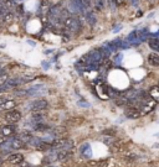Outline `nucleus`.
Masks as SVG:
<instances>
[{"label":"nucleus","instance_id":"7c9ffc66","mask_svg":"<svg viewBox=\"0 0 159 167\" xmlns=\"http://www.w3.org/2000/svg\"><path fill=\"white\" fill-rule=\"evenodd\" d=\"M42 67H44V68H49V63H47V62H46V63L42 62Z\"/></svg>","mask_w":159,"mask_h":167},{"label":"nucleus","instance_id":"f3484780","mask_svg":"<svg viewBox=\"0 0 159 167\" xmlns=\"http://www.w3.org/2000/svg\"><path fill=\"white\" fill-rule=\"evenodd\" d=\"M86 20H87V22H88L91 26H93L94 24H96V21H97L96 16H94V14H93L92 11H87V13H86Z\"/></svg>","mask_w":159,"mask_h":167},{"label":"nucleus","instance_id":"c9c22d12","mask_svg":"<svg viewBox=\"0 0 159 167\" xmlns=\"http://www.w3.org/2000/svg\"><path fill=\"white\" fill-rule=\"evenodd\" d=\"M0 134H2V127H0Z\"/></svg>","mask_w":159,"mask_h":167},{"label":"nucleus","instance_id":"5701e85b","mask_svg":"<svg viewBox=\"0 0 159 167\" xmlns=\"http://www.w3.org/2000/svg\"><path fill=\"white\" fill-rule=\"evenodd\" d=\"M3 5H4L9 11H11V9L15 8V2H14V0H4Z\"/></svg>","mask_w":159,"mask_h":167},{"label":"nucleus","instance_id":"7ed1b4c3","mask_svg":"<svg viewBox=\"0 0 159 167\" xmlns=\"http://www.w3.org/2000/svg\"><path fill=\"white\" fill-rule=\"evenodd\" d=\"M47 107H49V103L46 99H36L34 102H31L29 105L30 110H33V112H42Z\"/></svg>","mask_w":159,"mask_h":167},{"label":"nucleus","instance_id":"423d86ee","mask_svg":"<svg viewBox=\"0 0 159 167\" xmlns=\"http://www.w3.org/2000/svg\"><path fill=\"white\" fill-rule=\"evenodd\" d=\"M16 134V126L14 124H8L2 127V135L5 138H10Z\"/></svg>","mask_w":159,"mask_h":167},{"label":"nucleus","instance_id":"a211bd4d","mask_svg":"<svg viewBox=\"0 0 159 167\" xmlns=\"http://www.w3.org/2000/svg\"><path fill=\"white\" fill-rule=\"evenodd\" d=\"M31 119H33V121L40 123V121L44 119V113H42V112H33V114H31ZM36 123H35V124H36Z\"/></svg>","mask_w":159,"mask_h":167},{"label":"nucleus","instance_id":"0eeeda50","mask_svg":"<svg viewBox=\"0 0 159 167\" xmlns=\"http://www.w3.org/2000/svg\"><path fill=\"white\" fill-rule=\"evenodd\" d=\"M16 107V102L14 99H5L3 98L2 103H0V110H11Z\"/></svg>","mask_w":159,"mask_h":167},{"label":"nucleus","instance_id":"c85d7f7f","mask_svg":"<svg viewBox=\"0 0 159 167\" xmlns=\"http://www.w3.org/2000/svg\"><path fill=\"white\" fill-rule=\"evenodd\" d=\"M78 105H81V107H87V108L89 107V104H88V103H83V102H80V103H78Z\"/></svg>","mask_w":159,"mask_h":167},{"label":"nucleus","instance_id":"a878e982","mask_svg":"<svg viewBox=\"0 0 159 167\" xmlns=\"http://www.w3.org/2000/svg\"><path fill=\"white\" fill-rule=\"evenodd\" d=\"M103 141H105L107 145H112V144L114 142V139L111 136V138H106V139H103Z\"/></svg>","mask_w":159,"mask_h":167},{"label":"nucleus","instance_id":"2f4dec72","mask_svg":"<svg viewBox=\"0 0 159 167\" xmlns=\"http://www.w3.org/2000/svg\"><path fill=\"white\" fill-rule=\"evenodd\" d=\"M18 13H20V14L22 13V6H21V5H20V6H18Z\"/></svg>","mask_w":159,"mask_h":167},{"label":"nucleus","instance_id":"b1692460","mask_svg":"<svg viewBox=\"0 0 159 167\" xmlns=\"http://www.w3.org/2000/svg\"><path fill=\"white\" fill-rule=\"evenodd\" d=\"M124 158H125V160H128V161H136V160L138 158V156H137V155H134V154H128V155H125V156H124Z\"/></svg>","mask_w":159,"mask_h":167},{"label":"nucleus","instance_id":"e433bc0d","mask_svg":"<svg viewBox=\"0 0 159 167\" xmlns=\"http://www.w3.org/2000/svg\"><path fill=\"white\" fill-rule=\"evenodd\" d=\"M158 87H159V83H158Z\"/></svg>","mask_w":159,"mask_h":167},{"label":"nucleus","instance_id":"6e6552de","mask_svg":"<svg viewBox=\"0 0 159 167\" xmlns=\"http://www.w3.org/2000/svg\"><path fill=\"white\" fill-rule=\"evenodd\" d=\"M6 146H9L10 149H15V150H18V149H22V147H25V142H22L20 139H18V138H14V139H8V142L5 144ZM4 145V146H5Z\"/></svg>","mask_w":159,"mask_h":167},{"label":"nucleus","instance_id":"20e7f679","mask_svg":"<svg viewBox=\"0 0 159 167\" xmlns=\"http://www.w3.org/2000/svg\"><path fill=\"white\" fill-rule=\"evenodd\" d=\"M4 119L9 124H15L21 120V113L19 110H9L4 114Z\"/></svg>","mask_w":159,"mask_h":167},{"label":"nucleus","instance_id":"f8f14e48","mask_svg":"<svg viewBox=\"0 0 159 167\" xmlns=\"http://www.w3.org/2000/svg\"><path fill=\"white\" fill-rule=\"evenodd\" d=\"M148 95L154 100L155 103H158V102H159V87H158V85H153V87L149 89Z\"/></svg>","mask_w":159,"mask_h":167},{"label":"nucleus","instance_id":"9b49d317","mask_svg":"<svg viewBox=\"0 0 159 167\" xmlns=\"http://www.w3.org/2000/svg\"><path fill=\"white\" fill-rule=\"evenodd\" d=\"M70 8H71L72 11H81V13H83L85 9H86L83 6L81 0H71V2H70Z\"/></svg>","mask_w":159,"mask_h":167},{"label":"nucleus","instance_id":"f03ea898","mask_svg":"<svg viewBox=\"0 0 159 167\" xmlns=\"http://www.w3.org/2000/svg\"><path fill=\"white\" fill-rule=\"evenodd\" d=\"M63 25L65 27L70 31H80L81 30V22L77 17H66L65 21H63Z\"/></svg>","mask_w":159,"mask_h":167},{"label":"nucleus","instance_id":"72a5a7b5","mask_svg":"<svg viewBox=\"0 0 159 167\" xmlns=\"http://www.w3.org/2000/svg\"><path fill=\"white\" fill-rule=\"evenodd\" d=\"M2 163H3V161H2V158H0V166H2Z\"/></svg>","mask_w":159,"mask_h":167},{"label":"nucleus","instance_id":"393cba45","mask_svg":"<svg viewBox=\"0 0 159 167\" xmlns=\"http://www.w3.org/2000/svg\"><path fill=\"white\" fill-rule=\"evenodd\" d=\"M6 142H8V138L3 136L2 134H0V146H4V145H5Z\"/></svg>","mask_w":159,"mask_h":167},{"label":"nucleus","instance_id":"ddd939ff","mask_svg":"<svg viewBox=\"0 0 159 167\" xmlns=\"http://www.w3.org/2000/svg\"><path fill=\"white\" fill-rule=\"evenodd\" d=\"M148 62L153 67H159V55L155 52H152L148 55Z\"/></svg>","mask_w":159,"mask_h":167},{"label":"nucleus","instance_id":"6ab92c4d","mask_svg":"<svg viewBox=\"0 0 159 167\" xmlns=\"http://www.w3.org/2000/svg\"><path fill=\"white\" fill-rule=\"evenodd\" d=\"M2 21H3L4 24H11V22L14 21V13H13V11H8V13L3 16Z\"/></svg>","mask_w":159,"mask_h":167},{"label":"nucleus","instance_id":"412c9836","mask_svg":"<svg viewBox=\"0 0 159 167\" xmlns=\"http://www.w3.org/2000/svg\"><path fill=\"white\" fill-rule=\"evenodd\" d=\"M107 160H98V161H89V165L92 167H103L106 166Z\"/></svg>","mask_w":159,"mask_h":167},{"label":"nucleus","instance_id":"39448f33","mask_svg":"<svg viewBox=\"0 0 159 167\" xmlns=\"http://www.w3.org/2000/svg\"><path fill=\"white\" fill-rule=\"evenodd\" d=\"M124 115L128 118V119H137L141 116V112L137 107H128V108H125L124 110Z\"/></svg>","mask_w":159,"mask_h":167},{"label":"nucleus","instance_id":"1a4fd4ad","mask_svg":"<svg viewBox=\"0 0 159 167\" xmlns=\"http://www.w3.org/2000/svg\"><path fill=\"white\" fill-rule=\"evenodd\" d=\"M8 161L13 165H19V163H22L24 161V155L22 154H19V152H14L11 155L8 156Z\"/></svg>","mask_w":159,"mask_h":167},{"label":"nucleus","instance_id":"cd10ccee","mask_svg":"<svg viewBox=\"0 0 159 167\" xmlns=\"http://www.w3.org/2000/svg\"><path fill=\"white\" fill-rule=\"evenodd\" d=\"M121 27H122V26H121V25H118V26H116V27H114V28H113V32H114V33H116V32H118V31H119V30H121Z\"/></svg>","mask_w":159,"mask_h":167},{"label":"nucleus","instance_id":"dca6fc26","mask_svg":"<svg viewBox=\"0 0 159 167\" xmlns=\"http://www.w3.org/2000/svg\"><path fill=\"white\" fill-rule=\"evenodd\" d=\"M148 45L152 50H154V52L159 51V37H153L148 41Z\"/></svg>","mask_w":159,"mask_h":167},{"label":"nucleus","instance_id":"bb28decb","mask_svg":"<svg viewBox=\"0 0 159 167\" xmlns=\"http://www.w3.org/2000/svg\"><path fill=\"white\" fill-rule=\"evenodd\" d=\"M121 59H122V55H118L117 57H116V63H121Z\"/></svg>","mask_w":159,"mask_h":167},{"label":"nucleus","instance_id":"aec40b11","mask_svg":"<svg viewBox=\"0 0 159 167\" xmlns=\"http://www.w3.org/2000/svg\"><path fill=\"white\" fill-rule=\"evenodd\" d=\"M34 130L35 131H49L50 130V126L44 124V123H36L34 125Z\"/></svg>","mask_w":159,"mask_h":167},{"label":"nucleus","instance_id":"4be33fe9","mask_svg":"<svg viewBox=\"0 0 159 167\" xmlns=\"http://www.w3.org/2000/svg\"><path fill=\"white\" fill-rule=\"evenodd\" d=\"M136 40H138V32L134 30V31H132L131 33H129V35H128V37H127V41H128L129 44L131 42H133L134 44V41Z\"/></svg>","mask_w":159,"mask_h":167},{"label":"nucleus","instance_id":"2eb2a0df","mask_svg":"<svg viewBox=\"0 0 159 167\" xmlns=\"http://www.w3.org/2000/svg\"><path fill=\"white\" fill-rule=\"evenodd\" d=\"M18 139H20V140H21L22 142H25V144H29V142L31 141V139H33V135H31L29 131H22V132L19 134Z\"/></svg>","mask_w":159,"mask_h":167},{"label":"nucleus","instance_id":"f704fd0d","mask_svg":"<svg viewBox=\"0 0 159 167\" xmlns=\"http://www.w3.org/2000/svg\"><path fill=\"white\" fill-rule=\"evenodd\" d=\"M2 66H3V64H2V63H0V70H2Z\"/></svg>","mask_w":159,"mask_h":167},{"label":"nucleus","instance_id":"c756f323","mask_svg":"<svg viewBox=\"0 0 159 167\" xmlns=\"http://www.w3.org/2000/svg\"><path fill=\"white\" fill-rule=\"evenodd\" d=\"M131 3H132L134 6H137V5H138V0H131Z\"/></svg>","mask_w":159,"mask_h":167},{"label":"nucleus","instance_id":"473e14b6","mask_svg":"<svg viewBox=\"0 0 159 167\" xmlns=\"http://www.w3.org/2000/svg\"><path fill=\"white\" fill-rule=\"evenodd\" d=\"M155 138H159V132H158V134H155Z\"/></svg>","mask_w":159,"mask_h":167},{"label":"nucleus","instance_id":"4468645a","mask_svg":"<svg viewBox=\"0 0 159 167\" xmlns=\"http://www.w3.org/2000/svg\"><path fill=\"white\" fill-rule=\"evenodd\" d=\"M71 156L70 150H58L56 152V160L58 161H63V160H67Z\"/></svg>","mask_w":159,"mask_h":167},{"label":"nucleus","instance_id":"f257e3e1","mask_svg":"<svg viewBox=\"0 0 159 167\" xmlns=\"http://www.w3.org/2000/svg\"><path fill=\"white\" fill-rule=\"evenodd\" d=\"M74 145L75 142L71 139H54L51 141L52 149H60V150H71Z\"/></svg>","mask_w":159,"mask_h":167},{"label":"nucleus","instance_id":"9d476101","mask_svg":"<svg viewBox=\"0 0 159 167\" xmlns=\"http://www.w3.org/2000/svg\"><path fill=\"white\" fill-rule=\"evenodd\" d=\"M80 152H81V155H82L85 158H91V157H92V150H91L89 144H87V142H85V144L81 145Z\"/></svg>","mask_w":159,"mask_h":167}]
</instances>
